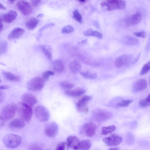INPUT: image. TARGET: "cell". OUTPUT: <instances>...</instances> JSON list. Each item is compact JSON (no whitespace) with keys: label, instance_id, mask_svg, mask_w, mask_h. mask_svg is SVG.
<instances>
[{"label":"cell","instance_id":"obj_1","mask_svg":"<svg viewBox=\"0 0 150 150\" xmlns=\"http://www.w3.org/2000/svg\"><path fill=\"white\" fill-rule=\"evenodd\" d=\"M16 110L21 118L24 122H28L30 120L33 114L31 107L23 102H20L16 105Z\"/></svg>","mask_w":150,"mask_h":150},{"label":"cell","instance_id":"obj_2","mask_svg":"<svg viewBox=\"0 0 150 150\" xmlns=\"http://www.w3.org/2000/svg\"><path fill=\"white\" fill-rule=\"evenodd\" d=\"M103 7H106V10L111 11L115 9H122L124 8L126 5V1L124 0H106L100 3Z\"/></svg>","mask_w":150,"mask_h":150},{"label":"cell","instance_id":"obj_3","mask_svg":"<svg viewBox=\"0 0 150 150\" xmlns=\"http://www.w3.org/2000/svg\"><path fill=\"white\" fill-rule=\"evenodd\" d=\"M21 137L19 135L13 134L6 135L3 138L5 145L10 149L15 148L18 147L21 142Z\"/></svg>","mask_w":150,"mask_h":150},{"label":"cell","instance_id":"obj_4","mask_svg":"<svg viewBox=\"0 0 150 150\" xmlns=\"http://www.w3.org/2000/svg\"><path fill=\"white\" fill-rule=\"evenodd\" d=\"M16 110V105L14 103H10L2 109L0 117L4 121L9 120L13 117Z\"/></svg>","mask_w":150,"mask_h":150},{"label":"cell","instance_id":"obj_5","mask_svg":"<svg viewBox=\"0 0 150 150\" xmlns=\"http://www.w3.org/2000/svg\"><path fill=\"white\" fill-rule=\"evenodd\" d=\"M45 81L42 77L38 76L33 77L28 82L27 88L30 91H40L43 88Z\"/></svg>","mask_w":150,"mask_h":150},{"label":"cell","instance_id":"obj_6","mask_svg":"<svg viewBox=\"0 0 150 150\" xmlns=\"http://www.w3.org/2000/svg\"><path fill=\"white\" fill-rule=\"evenodd\" d=\"M35 116L40 122L47 121L50 117V112L48 109L42 105H38L35 109Z\"/></svg>","mask_w":150,"mask_h":150},{"label":"cell","instance_id":"obj_7","mask_svg":"<svg viewBox=\"0 0 150 150\" xmlns=\"http://www.w3.org/2000/svg\"><path fill=\"white\" fill-rule=\"evenodd\" d=\"M93 116L96 120L100 122L110 119L112 117V114L110 112L106 110L98 109L93 111Z\"/></svg>","mask_w":150,"mask_h":150},{"label":"cell","instance_id":"obj_8","mask_svg":"<svg viewBox=\"0 0 150 150\" xmlns=\"http://www.w3.org/2000/svg\"><path fill=\"white\" fill-rule=\"evenodd\" d=\"M59 131V127L55 122H52L47 123L45 128V135L49 137H53L57 135Z\"/></svg>","mask_w":150,"mask_h":150},{"label":"cell","instance_id":"obj_9","mask_svg":"<svg viewBox=\"0 0 150 150\" xmlns=\"http://www.w3.org/2000/svg\"><path fill=\"white\" fill-rule=\"evenodd\" d=\"M122 137L117 134H112L109 136L104 138L103 141L107 145L110 146H117L122 142Z\"/></svg>","mask_w":150,"mask_h":150},{"label":"cell","instance_id":"obj_10","mask_svg":"<svg viewBox=\"0 0 150 150\" xmlns=\"http://www.w3.org/2000/svg\"><path fill=\"white\" fill-rule=\"evenodd\" d=\"M16 6L19 11L24 15H29L32 11L31 4L27 1H19L17 3Z\"/></svg>","mask_w":150,"mask_h":150},{"label":"cell","instance_id":"obj_11","mask_svg":"<svg viewBox=\"0 0 150 150\" xmlns=\"http://www.w3.org/2000/svg\"><path fill=\"white\" fill-rule=\"evenodd\" d=\"M97 130V126L93 122H88L85 124L82 128V132L86 136L91 137L95 134Z\"/></svg>","mask_w":150,"mask_h":150},{"label":"cell","instance_id":"obj_12","mask_svg":"<svg viewBox=\"0 0 150 150\" xmlns=\"http://www.w3.org/2000/svg\"><path fill=\"white\" fill-rule=\"evenodd\" d=\"M132 57L130 55L125 54L117 57L115 62V66L117 68H120L128 65L131 62Z\"/></svg>","mask_w":150,"mask_h":150},{"label":"cell","instance_id":"obj_13","mask_svg":"<svg viewBox=\"0 0 150 150\" xmlns=\"http://www.w3.org/2000/svg\"><path fill=\"white\" fill-rule=\"evenodd\" d=\"M79 142L78 138L76 136H69L67 137L66 140V145L67 149H71L74 150H77Z\"/></svg>","mask_w":150,"mask_h":150},{"label":"cell","instance_id":"obj_14","mask_svg":"<svg viewBox=\"0 0 150 150\" xmlns=\"http://www.w3.org/2000/svg\"><path fill=\"white\" fill-rule=\"evenodd\" d=\"M142 15L140 12H137L127 17L125 22L127 25H134L138 23L141 21Z\"/></svg>","mask_w":150,"mask_h":150},{"label":"cell","instance_id":"obj_15","mask_svg":"<svg viewBox=\"0 0 150 150\" xmlns=\"http://www.w3.org/2000/svg\"><path fill=\"white\" fill-rule=\"evenodd\" d=\"M92 97L86 95L83 96L76 103V107L78 110L80 112L84 111L88 103L92 99Z\"/></svg>","mask_w":150,"mask_h":150},{"label":"cell","instance_id":"obj_16","mask_svg":"<svg viewBox=\"0 0 150 150\" xmlns=\"http://www.w3.org/2000/svg\"><path fill=\"white\" fill-rule=\"evenodd\" d=\"M21 99L23 102L30 107L36 104L38 102L37 99L34 96L29 93L24 94L22 96Z\"/></svg>","mask_w":150,"mask_h":150},{"label":"cell","instance_id":"obj_17","mask_svg":"<svg viewBox=\"0 0 150 150\" xmlns=\"http://www.w3.org/2000/svg\"><path fill=\"white\" fill-rule=\"evenodd\" d=\"M147 86V82L144 79H141L137 80L134 84L133 88L135 92H137L145 89Z\"/></svg>","mask_w":150,"mask_h":150},{"label":"cell","instance_id":"obj_18","mask_svg":"<svg viewBox=\"0 0 150 150\" xmlns=\"http://www.w3.org/2000/svg\"><path fill=\"white\" fill-rule=\"evenodd\" d=\"M24 32V30L22 28H15L9 34L8 39L11 40L18 38L23 34Z\"/></svg>","mask_w":150,"mask_h":150},{"label":"cell","instance_id":"obj_19","mask_svg":"<svg viewBox=\"0 0 150 150\" xmlns=\"http://www.w3.org/2000/svg\"><path fill=\"white\" fill-rule=\"evenodd\" d=\"M25 122L21 118H16L11 121L9 124L10 128L13 129H21L25 126Z\"/></svg>","mask_w":150,"mask_h":150},{"label":"cell","instance_id":"obj_20","mask_svg":"<svg viewBox=\"0 0 150 150\" xmlns=\"http://www.w3.org/2000/svg\"><path fill=\"white\" fill-rule=\"evenodd\" d=\"M17 13L16 11L11 10L8 13L1 16L3 21L7 23H11L16 17Z\"/></svg>","mask_w":150,"mask_h":150},{"label":"cell","instance_id":"obj_21","mask_svg":"<svg viewBox=\"0 0 150 150\" xmlns=\"http://www.w3.org/2000/svg\"><path fill=\"white\" fill-rule=\"evenodd\" d=\"M85 92V90L79 89L76 90H67L65 91V94L68 96L76 97L81 96Z\"/></svg>","mask_w":150,"mask_h":150},{"label":"cell","instance_id":"obj_22","mask_svg":"<svg viewBox=\"0 0 150 150\" xmlns=\"http://www.w3.org/2000/svg\"><path fill=\"white\" fill-rule=\"evenodd\" d=\"M53 68L56 72L61 73L64 69V65L63 62L60 60L54 61L52 64Z\"/></svg>","mask_w":150,"mask_h":150},{"label":"cell","instance_id":"obj_23","mask_svg":"<svg viewBox=\"0 0 150 150\" xmlns=\"http://www.w3.org/2000/svg\"><path fill=\"white\" fill-rule=\"evenodd\" d=\"M69 68L72 72L77 73L81 70V65L78 61L74 60L70 63L69 65Z\"/></svg>","mask_w":150,"mask_h":150},{"label":"cell","instance_id":"obj_24","mask_svg":"<svg viewBox=\"0 0 150 150\" xmlns=\"http://www.w3.org/2000/svg\"><path fill=\"white\" fill-rule=\"evenodd\" d=\"M42 51L45 56L50 61L52 59V50L51 47L49 45H42L40 46Z\"/></svg>","mask_w":150,"mask_h":150},{"label":"cell","instance_id":"obj_25","mask_svg":"<svg viewBox=\"0 0 150 150\" xmlns=\"http://www.w3.org/2000/svg\"><path fill=\"white\" fill-rule=\"evenodd\" d=\"M91 146V141L89 140H83L79 142L77 150H89Z\"/></svg>","mask_w":150,"mask_h":150},{"label":"cell","instance_id":"obj_26","mask_svg":"<svg viewBox=\"0 0 150 150\" xmlns=\"http://www.w3.org/2000/svg\"><path fill=\"white\" fill-rule=\"evenodd\" d=\"M2 74L4 78L8 81H18L20 80V78L18 76L10 72L3 71Z\"/></svg>","mask_w":150,"mask_h":150},{"label":"cell","instance_id":"obj_27","mask_svg":"<svg viewBox=\"0 0 150 150\" xmlns=\"http://www.w3.org/2000/svg\"><path fill=\"white\" fill-rule=\"evenodd\" d=\"M38 20L36 18L33 17L29 19L26 23V26L29 30L34 29L37 25Z\"/></svg>","mask_w":150,"mask_h":150},{"label":"cell","instance_id":"obj_28","mask_svg":"<svg viewBox=\"0 0 150 150\" xmlns=\"http://www.w3.org/2000/svg\"><path fill=\"white\" fill-rule=\"evenodd\" d=\"M116 129L115 126L113 125L103 127L101 129V134L102 135H106L111 133L115 130Z\"/></svg>","mask_w":150,"mask_h":150},{"label":"cell","instance_id":"obj_29","mask_svg":"<svg viewBox=\"0 0 150 150\" xmlns=\"http://www.w3.org/2000/svg\"><path fill=\"white\" fill-rule=\"evenodd\" d=\"M83 34L86 36H92L96 37L101 38L102 37V34L97 31L93 30L91 29H89L85 30L83 32Z\"/></svg>","mask_w":150,"mask_h":150},{"label":"cell","instance_id":"obj_30","mask_svg":"<svg viewBox=\"0 0 150 150\" xmlns=\"http://www.w3.org/2000/svg\"><path fill=\"white\" fill-rule=\"evenodd\" d=\"M80 74L83 78L88 79H94L97 78V75L96 73H92L88 71L81 72Z\"/></svg>","mask_w":150,"mask_h":150},{"label":"cell","instance_id":"obj_31","mask_svg":"<svg viewBox=\"0 0 150 150\" xmlns=\"http://www.w3.org/2000/svg\"><path fill=\"white\" fill-rule=\"evenodd\" d=\"M124 42L126 44L129 45H134L138 42L137 40L132 36H127L124 39Z\"/></svg>","mask_w":150,"mask_h":150},{"label":"cell","instance_id":"obj_32","mask_svg":"<svg viewBox=\"0 0 150 150\" xmlns=\"http://www.w3.org/2000/svg\"><path fill=\"white\" fill-rule=\"evenodd\" d=\"M139 105L142 107L149 106L150 105V94L145 98L141 100L139 102Z\"/></svg>","mask_w":150,"mask_h":150},{"label":"cell","instance_id":"obj_33","mask_svg":"<svg viewBox=\"0 0 150 150\" xmlns=\"http://www.w3.org/2000/svg\"><path fill=\"white\" fill-rule=\"evenodd\" d=\"M150 69V62L149 61L143 67L140 71V74L143 75L147 73Z\"/></svg>","mask_w":150,"mask_h":150},{"label":"cell","instance_id":"obj_34","mask_svg":"<svg viewBox=\"0 0 150 150\" xmlns=\"http://www.w3.org/2000/svg\"><path fill=\"white\" fill-rule=\"evenodd\" d=\"M74 18L79 22L82 23V18L81 15L77 9L75 10L73 12Z\"/></svg>","mask_w":150,"mask_h":150},{"label":"cell","instance_id":"obj_35","mask_svg":"<svg viewBox=\"0 0 150 150\" xmlns=\"http://www.w3.org/2000/svg\"><path fill=\"white\" fill-rule=\"evenodd\" d=\"M74 31V29L72 26L67 25L63 28L62 30V33L64 34H68L73 33Z\"/></svg>","mask_w":150,"mask_h":150},{"label":"cell","instance_id":"obj_36","mask_svg":"<svg viewBox=\"0 0 150 150\" xmlns=\"http://www.w3.org/2000/svg\"><path fill=\"white\" fill-rule=\"evenodd\" d=\"M59 85L62 88L69 89L74 86V85L71 83L65 81H62L59 83Z\"/></svg>","mask_w":150,"mask_h":150},{"label":"cell","instance_id":"obj_37","mask_svg":"<svg viewBox=\"0 0 150 150\" xmlns=\"http://www.w3.org/2000/svg\"><path fill=\"white\" fill-rule=\"evenodd\" d=\"M133 101L132 100H122L117 104V105L120 107H126L128 106Z\"/></svg>","mask_w":150,"mask_h":150},{"label":"cell","instance_id":"obj_38","mask_svg":"<svg viewBox=\"0 0 150 150\" xmlns=\"http://www.w3.org/2000/svg\"><path fill=\"white\" fill-rule=\"evenodd\" d=\"M54 72L51 71H47L43 72L42 74V78L46 81L49 77L54 75Z\"/></svg>","mask_w":150,"mask_h":150},{"label":"cell","instance_id":"obj_39","mask_svg":"<svg viewBox=\"0 0 150 150\" xmlns=\"http://www.w3.org/2000/svg\"><path fill=\"white\" fill-rule=\"evenodd\" d=\"M66 143L64 142H61L57 146L55 150H65Z\"/></svg>","mask_w":150,"mask_h":150},{"label":"cell","instance_id":"obj_40","mask_svg":"<svg viewBox=\"0 0 150 150\" xmlns=\"http://www.w3.org/2000/svg\"><path fill=\"white\" fill-rule=\"evenodd\" d=\"M134 34L135 35L139 37L144 38L145 37L146 34L145 32L142 31L139 32H136L134 33Z\"/></svg>","mask_w":150,"mask_h":150},{"label":"cell","instance_id":"obj_41","mask_svg":"<svg viewBox=\"0 0 150 150\" xmlns=\"http://www.w3.org/2000/svg\"><path fill=\"white\" fill-rule=\"evenodd\" d=\"M54 25L55 24L54 23H50L48 24H47L40 28L39 30V31L40 32H41L47 28L54 26Z\"/></svg>","mask_w":150,"mask_h":150},{"label":"cell","instance_id":"obj_42","mask_svg":"<svg viewBox=\"0 0 150 150\" xmlns=\"http://www.w3.org/2000/svg\"><path fill=\"white\" fill-rule=\"evenodd\" d=\"M33 6L35 7H37L40 3L41 1L40 0H33L31 1Z\"/></svg>","mask_w":150,"mask_h":150},{"label":"cell","instance_id":"obj_43","mask_svg":"<svg viewBox=\"0 0 150 150\" xmlns=\"http://www.w3.org/2000/svg\"><path fill=\"white\" fill-rule=\"evenodd\" d=\"M4 98V93L2 91H0V104L3 101Z\"/></svg>","mask_w":150,"mask_h":150},{"label":"cell","instance_id":"obj_44","mask_svg":"<svg viewBox=\"0 0 150 150\" xmlns=\"http://www.w3.org/2000/svg\"><path fill=\"white\" fill-rule=\"evenodd\" d=\"M2 21L1 18V16H0V32L2 31L3 27Z\"/></svg>","mask_w":150,"mask_h":150},{"label":"cell","instance_id":"obj_45","mask_svg":"<svg viewBox=\"0 0 150 150\" xmlns=\"http://www.w3.org/2000/svg\"><path fill=\"white\" fill-rule=\"evenodd\" d=\"M8 86L6 85H2L0 86V89H6L9 88Z\"/></svg>","mask_w":150,"mask_h":150},{"label":"cell","instance_id":"obj_46","mask_svg":"<svg viewBox=\"0 0 150 150\" xmlns=\"http://www.w3.org/2000/svg\"><path fill=\"white\" fill-rule=\"evenodd\" d=\"M4 121L0 117V128H1L4 125Z\"/></svg>","mask_w":150,"mask_h":150},{"label":"cell","instance_id":"obj_47","mask_svg":"<svg viewBox=\"0 0 150 150\" xmlns=\"http://www.w3.org/2000/svg\"><path fill=\"white\" fill-rule=\"evenodd\" d=\"M120 149L119 147L111 148L109 149L108 150H120Z\"/></svg>","mask_w":150,"mask_h":150},{"label":"cell","instance_id":"obj_48","mask_svg":"<svg viewBox=\"0 0 150 150\" xmlns=\"http://www.w3.org/2000/svg\"><path fill=\"white\" fill-rule=\"evenodd\" d=\"M0 9L5 10L6 8L5 7L1 4L0 3Z\"/></svg>","mask_w":150,"mask_h":150},{"label":"cell","instance_id":"obj_49","mask_svg":"<svg viewBox=\"0 0 150 150\" xmlns=\"http://www.w3.org/2000/svg\"><path fill=\"white\" fill-rule=\"evenodd\" d=\"M43 16V14H38L37 17L38 18H41Z\"/></svg>","mask_w":150,"mask_h":150},{"label":"cell","instance_id":"obj_50","mask_svg":"<svg viewBox=\"0 0 150 150\" xmlns=\"http://www.w3.org/2000/svg\"><path fill=\"white\" fill-rule=\"evenodd\" d=\"M81 4H83L85 2L86 0H79L78 1Z\"/></svg>","mask_w":150,"mask_h":150},{"label":"cell","instance_id":"obj_51","mask_svg":"<svg viewBox=\"0 0 150 150\" xmlns=\"http://www.w3.org/2000/svg\"><path fill=\"white\" fill-rule=\"evenodd\" d=\"M84 112L86 113L88 111V109L87 108H85L84 110Z\"/></svg>","mask_w":150,"mask_h":150},{"label":"cell","instance_id":"obj_52","mask_svg":"<svg viewBox=\"0 0 150 150\" xmlns=\"http://www.w3.org/2000/svg\"><path fill=\"white\" fill-rule=\"evenodd\" d=\"M8 1L11 4H13L15 2V1L14 0H9Z\"/></svg>","mask_w":150,"mask_h":150},{"label":"cell","instance_id":"obj_53","mask_svg":"<svg viewBox=\"0 0 150 150\" xmlns=\"http://www.w3.org/2000/svg\"><path fill=\"white\" fill-rule=\"evenodd\" d=\"M1 82H2V81H1V78H0V83Z\"/></svg>","mask_w":150,"mask_h":150},{"label":"cell","instance_id":"obj_54","mask_svg":"<svg viewBox=\"0 0 150 150\" xmlns=\"http://www.w3.org/2000/svg\"></svg>","mask_w":150,"mask_h":150}]
</instances>
